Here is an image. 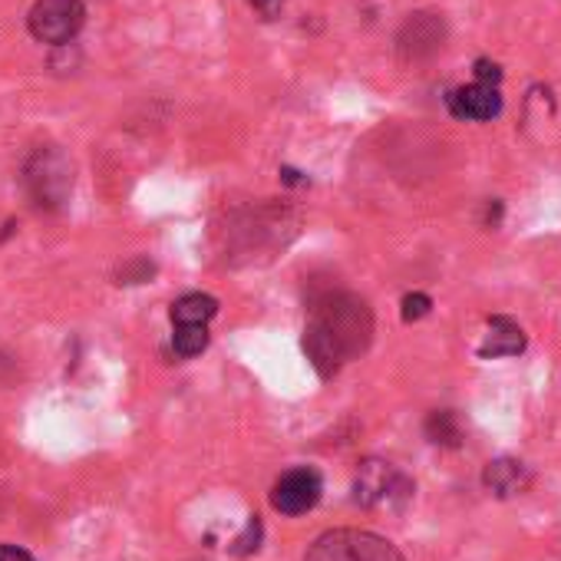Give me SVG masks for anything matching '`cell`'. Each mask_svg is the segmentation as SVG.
Listing matches in <instances>:
<instances>
[{
	"label": "cell",
	"mask_w": 561,
	"mask_h": 561,
	"mask_svg": "<svg viewBox=\"0 0 561 561\" xmlns=\"http://www.w3.org/2000/svg\"><path fill=\"white\" fill-rule=\"evenodd\" d=\"M374 341V314L367 301L347 291L324 295L305 328V354L321 377H334L344 364L357 360Z\"/></svg>",
	"instance_id": "cell-1"
},
{
	"label": "cell",
	"mask_w": 561,
	"mask_h": 561,
	"mask_svg": "<svg viewBox=\"0 0 561 561\" xmlns=\"http://www.w3.org/2000/svg\"><path fill=\"white\" fill-rule=\"evenodd\" d=\"M321 492H324L321 476L314 469L301 466V469H291V472H285L274 482L271 505L280 515H305V512H311L321 502Z\"/></svg>",
	"instance_id": "cell-6"
},
{
	"label": "cell",
	"mask_w": 561,
	"mask_h": 561,
	"mask_svg": "<svg viewBox=\"0 0 561 561\" xmlns=\"http://www.w3.org/2000/svg\"><path fill=\"white\" fill-rule=\"evenodd\" d=\"M248 4L264 18V21H274L280 14V8H285V0H248Z\"/></svg>",
	"instance_id": "cell-17"
},
{
	"label": "cell",
	"mask_w": 561,
	"mask_h": 561,
	"mask_svg": "<svg viewBox=\"0 0 561 561\" xmlns=\"http://www.w3.org/2000/svg\"><path fill=\"white\" fill-rule=\"evenodd\" d=\"M430 308H433V301H430L426 295H407V298H403V321L413 324V321L426 318Z\"/></svg>",
	"instance_id": "cell-15"
},
{
	"label": "cell",
	"mask_w": 561,
	"mask_h": 561,
	"mask_svg": "<svg viewBox=\"0 0 561 561\" xmlns=\"http://www.w3.org/2000/svg\"><path fill=\"white\" fill-rule=\"evenodd\" d=\"M499 80H502V70H499L495 64H489V60H479V64H476V83L499 87Z\"/></svg>",
	"instance_id": "cell-16"
},
{
	"label": "cell",
	"mask_w": 561,
	"mask_h": 561,
	"mask_svg": "<svg viewBox=\"0 0 561 561\" xmlns=\"http://www.w3.org/2000/svg\"><path fill=\"white\" fill-rule=\"evenodd\" d=\"M218 314V301L211 295H182L172 308L169 318L172 324H208Z\"/></svg>",
	"instance_id": "cell-11"
},
{
	"label": "cell",
	"mask_w": 561,
	"mask_h": 561,
	"mask_svg": "<svg viewBox=\"0 0 561 561\" xmlns=\"http://www.w3.org/2000/svg\"><path fill=\"white\" fill-rule=\"evenodd\" d=\"M426 436H430V443H436V446H459L462 430H459L456 413H453V410H436V413H430V420H426Z\"/></svg>",
	"instance_id": "cell-12"
},
{
	"label": "cell",
	"mask_w": 561,
	"mask_h": 561,
	"mask_svg": "<svg viewBox=\"0 0 561 561\" xmlns=\"http://www.w3.org/2000/svg\"><path fill=\"white\" fill-rule=\"evenodd\" d=\"M443 44H446V24L439 14H413L397 37V50L410 64L436 57L443 50Z\"/></svg>",
	"instance_id": "cell-7"
},
{
	"label": "cell",
	"mask_w": 561,
	"mask_h": 561,
	"mask_svg": "<svg viewBox=\"0 0 561 561\" xmlns=\"http://www.w3.org/2000/svg\"><path fill=\"white\" fill-rule=\"evenodd\" d=\"M410 482L390 466V462H364L357 469V482H354V499L360 505H397L403 499H410Z\"/></svg>",
	"instance_id": "cell-5"
},
{
	"label": "cell",
	"mask_w": 561,
	"mask_h": 561,
	"mask_svg": "<svg viewBox=\"0 0 561 561\" xmlns=\"http://www.w3.org/2000/svg\"><path fill=\"white\" fill-rule=\"evenodd\" d=\"M27 185H31V192H34V198L41 205H60L67 198L70 185H73L70 162L54 146L41 149L27 165Z\"/></svg>",
	"instance_id": "cell-4"
},
{
	"label": "cell",
	"mask_w": 561,
	"mask_h": 561,
	"mask_svg": "<svg viewBox=\"0 0 561 561\" xmlns=\"http://www.w3.org/2000/svg\"><path fill=\"white\" fill-rule=\"evenodd\" d=\"M257 541H261V518L257 515H251L248 518V525H244V531L234 538V554H251V551H257Z\"/></svg>",
	"instance_id": "cell-14"
},
{
	"label": "cell",
	"mask_w": 561,
	"mask_h": 561,
	"mask_svg": "<svg viewBox=\"0 0 561 561\" xmlns=\"http://www.w3.org/2000/svg\"><path fill=\"white\" fill-rule=\"evenodd\" d=\"M446 106L456 119H469V123H485V119H495L502 113V96H499V87H489V83H469V87H459L446 96Z\"/></svg>",
	"instance_id": "cell-8"
},
{
	"label": "cell",
	"mask_w": 561,
	"mask_h": 561,
	"mask_svg": "<svg viewBox=\"0 0 561 561\" xmlns=\"http://www.w3.org/2000/svg\"><path fill=\"white\" fill-rule=\"evenodd\" d=\"M83 24H87L83 0H37L27 14V27L34 41L50 44V47L70 44L83 31Z\"/></svg>",
	"instance_id": "cell-3"
},
{
	"label": "cell",
	"mask_w": 561,
	"mask_h": 561,
	"mask_svg": "<svg viewBox=\"0 0 561 561\" xmlns=\"http://www.w3.org/2000/svg\"><path fill=\"white\" fill-rule=\"evenodd\" d=\"M208 347V324H179L172 334V351L179 357H198Z\"/></svg>",
	"instance_id": "cell-13"
},
{
	"label": "cell",
	"mask_w": 561,
	"mask_h": 561,
	"mask_svg": "<svg viewBox=\"0 0 561 561\" xmlns=\"http://www.w3.org/2000/svg\"><path fill=\"white\" fill-rule=\"evenodd\" d=\"M528 482H531L528 469H525L522 462H515V459H495V462L485 466V485H489L495 495H502V499L525 492Z\"/></svg>",
	"instance_id": "cell-10"
},
{
	"label": "cell",
	"mask_w": 561,
	"mask_h": 561,
	"mask_svg": "<svg viewBox=\"0 0 561 561\" xmlns=\"http://www.w3.org/2000/svg\"><path fill=\"white\" fill-rule=\"evenodd\" d=\"M525 351V334L512 318H489V334L479 344V357L482 360H495V357H515Z\"/></svg>",
	"instance_id": "cell-9"
},
{
	"label": "cell",
	"mask_w": 561,
	"mask_h": 561,
	"mask_svg": "<svg viewBox=\"0 0 561 561\" xmlns=\"http://www.w3.org/2000/svg\"><path fill=\"white\" fill-rule=\"evenodd\" d=\"M0 561H34V554L18 545H0Z\"/></svg>",
	"instance_id": "cell-18"
},
{
	"label": "cell",
	"mask_w": 561,
	"mask_h": 561,
	"mask_svg": "<svg viewBox=\"0 0 561 561\" xmlns=\"http://www.w3.org/2000/svg\"><path fill=\"white\" fill-rule=\"evenodd\" d=\"M305 561H403L393 541L364 531V528H334L324 531Z\"/></svg>",
	"instance_id": "cell-2"
}]
</instances>
